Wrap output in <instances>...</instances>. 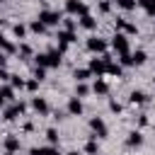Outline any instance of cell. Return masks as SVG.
<instances>
[{
	"label": "cell",
	"instance_id": "6da1fadb",
	"mask_svg": "<svg viewBox=\"0 0 155 155\" xmlns=\"http://www.w3.org/2000/svg\"><path fill=\"white\" fill-rule=\"evenodd\" d=\"M36 65H39V68H58V65H61V51L39 53V56H36Z\"/></svg>",
	"mask_w": 155,
	"mask_h": 155
},
{
	"label": "cell",
	"instance_id": "7a4b0ae2",
	"mask_svg": "<svg viewBox=\"0 0 155 155\" xmlns=\"http://www.w3.org/2000/svg\"><path fill=\"white\" fill-rule=\"evenodd\" d=\"M39 22H44L46 27H56L61 22V12H53V10H41L39 12Z\"/></svg>",
	"mask_w": 155,
	"mask_h": 155
},
{
	"label": "cell",
	"instance_id": "3957f363",
	"mask_svg": "<svg viewBox=\"0 0 155 155\" xmlns=\"http://www.w3.org/2000/svg\"><path fill=\"white\" fill-rule=\"evenodd\" d=\"M111 48H114V51H116L119 56H121V53H128V36L119 31V34H116V36L111 39Z\"/></svg>",
	"mask_w": 155,
	"mask_h": 155
},
{
	"label": "cell",
	"instance_id": "277c9868",
	"mask_svg": "<svg viewBox=\"0 0 155 155\" xmlns=\"http://www.w3.org/2000/svg\"><path fill=\"white\" fill-rule=\"evenodd\" d=\"M90 128H92V133H94L92 138H107V133H109V131H107V124H104L99 116L90 119Z\"/></svg>",
	"mask_w": 155,
	"mask_h": 155
},
{
	"label": "cell",
	"instance_id": "5b68a950",
	"mask_svg": "<svg viewBox=\"0 0 155 155\" xmlns=\"http://www.w3.org/2000/svg\"><path fill=\"white\" fill-rule=\"evenodd\" d=\"M24 109H27L24 102H15L12 107H7V109L2 111V119H5V121H12V119H17V114H24Z\"/></svg>",
	"mask_w": 155,
	"mask_h": 155
},
{
	"label": "cell",
	"instance_id": "8992f818",
	"mask_svg": "<svg viewBox=\"0 0 155 155\" xmlns=\"http://www.w3.org/2000/svg\"><path fill=\"white\" fill-rule=\"evenodd\" d=\"M65 12L68 15H87V5L80 2V0H65Z\"/></svg>",
	"mask_w": 155,
	"mask_h": 155
},
{
	"label": "cell",
	"instance_id": "52a82bcc",
	"mask_svg": "<svg viewBox=\"0 0 155 155\" xmlns=\"http://www.w3.org/2000/svg\"><path fill=\"white\" fill-rule=\"evenodd\" d=\"M87 48H90L92 53H102V56H104V51H107V41L99 39V36H90V39H87Z\"/></svg>",
	"mask_w": 155,
	"mask_h": 155
},
{
	"label": "cell",
	"instance_id": "ba28073f",
	"mask_svg": "<svg viewBox=\"0 0 155 155\" xmlns=\"http://www.w3.org/2000/svg\"><path fill=\"white\" fill-rule=\"evenodd\" d=\"M116 29H119V31H124L126 36L138 34V27H136V24H131V22H126V19H116Z\"/></svg>",
	"mask_w": 155,
	"mask_h": 155
},
{
	"label": "cell",
	"instance_id": "9c48e42d",
	"mask_svg": "<svg viewBox=\"0 0 155 155\" xmlns=\"http://www.w3.org/2000/svg\"><path fill=\"white\" fill-rule=\"evenodd\" d=\"M90 73H97V75L107 73V61L104 58H92L90 61Z\"/></svg>",
	"mask_w": 155,
	"mask_h": 155
},
{
	"label": "cell",
	"instance_id": "30bf717a",
	"mask_svg": "<svg viewBox=\"0 0 155 155\" xmlns=\"http://www.w3.org/2000/svg\"><path fill=\"white\" fill-rule=\"evenodd\" d=\"M31 109H34L36 114H41V116H44V114H48V102H46V99H41V97H34V99H31Z\"/></svg>",
	"mask_w": 155,
	"mask_h": 155
},
{
	"label": "cell",
	"instance_id": "8fae6325",
	"mask_svg": "<svg viewBox=\"0 0 155 155\" xmlns=\"http://www.w3.org/2000/svg\"><path fill=\"white\" fill-rule=\"evenodd\" d=\"M68 114H73V116H80V114H82V102H80V97H73V99L68 102Z\"/></svg>",
	"mask_w": 155,
	"mask_h": 155
},
{
	"label": "cell",
	"instance_id": "7c38bea8",
	"mask_svg": "<svg viewBox=\"0 0 155 155\" xmlns=\"http://www.w3.org/2000/svg\"><path fill=\"white\" fill-rule=\"evenodd\" d=\"M140 143H143L140 131H131V133H128V138H126V145H128V148H138Z\"/></svg>",
	"mask_w": 155,
	"mask_h": 155
},
{
	"label": "cell",
	"instance_id": "4fadbf2b",
	"mask_svg": "<svg viewBox=\"0 0 155 155\" xmlns=\"http://www.w3.org/2000/svg\"><path fill=\"white\" fill-rule=\"evenodd\" d=\"M128 99H131V104H145V102H148V94L140 92V90H133Z\"/></svg>",
	"mask_w": 155,
	"mask_h": 155
},
{
	"label": "cell",
	"instance_id": "5bb4252c",
	"mask_svg": "<svg viewBox=\"0 0 155 155\" xmlns=\"http://www.w3.org/2000/svg\"><path fill=\"white\" fill-rule=\"evenodd\" d=\"M5 150H7V153L19 150V138H17V136H7V138H5Z\"/></svg>",
	"mask_w": 155,
	"mask_h": 155
},
{
	"label": "cell",
	"instance_id": "9a60e30c",
	"mask_svg": "<svg viewBox=\"0 0 155 155\" xmlns=\"http://www.w3.org/2000/svg\"><path fill=\"white\" fill-rule=\"evenodd\" d=\"M138 5L145 10L148 17H155V0H138Z\"/></svg>",
	"mask_w": 155,
	"mask_h": 155
},
{
	"label": "cell",
	"instance_id": "2e32d148",
	"mask_svg": "<svg viewBox=\"0 0 155 155\" xmlns=\"http://www.w3.org/2000/svg\"><path fill=\"white\" fill-rule=\"evenodd\" d=\"M29 155H61L58 148H31Z\"/></svg>",
	"mask_w": 155,
	"mask_h": 155
},
{
	"label": "cell",
	"instance_id": "e0dca14e",
	"mask_svg": "<svg viewBox=\"0 0 155 155\" xmlns=\"http://www.w3.org/2000/svg\"><path fill=\"white\" fill-rule=\"evenodd\" d=\"M80 27H82V29H94V27H97V19L90 17V15H82V17H80Z\"/></svg>",
	"mask_w": 155,
	"mask_h": 155
},
{
	"label": "cell",
	"instance_id": "ac0fdd59",
	"mask_svg": "<svg viewBox=\"0 0 155 155\" xmlns=\"http://www.w3.org/2000/svg\"><path fill=\"white\" fill-rule=\"evenodd\" d=\"M90 75H92V73H90V68H78V70L73 73V78H75L78 82H85V80H87Z\"/></svg>",
	"mask_w": 155,
	"mask_h": 155
},
{
	"label": "cell",
	"instance_id": "d6986e66",
	"mask_svg": "<svg viewBox=\"0 0 155 155\" xmlns=\"http://www.w3.org/2000/svg\"><path fill=\"white\" fill-rule=\"evenodd\" d=\"M0 48H2L5 53H15V51H17V46H15L12 41H7V39L2 36V34H0Z\"/></svg>",
	"mask_w": 155,
	"mask_h": 155
},
{
	"label": "cell",
	"instance_id": "ffe728a7",
	"mask_svg": "<svg viewBox=\"0 0 155 155\" xmlns=\"http://www.w3.org/2000/svg\"><path fill=\"white\" fill-rule=\"evenodd\" d=\"M78 36L73 34V31H68V29H63V31H58V41H63V44H70V41H75Z\"/></svg>",
	"mask_w": 155,
	"mask_h": 155
},
{
	"label": "cell",
	"instance_id": "44dd1931",
	"mask_svg": "<svg viewBox=\"0 0 155 155\" xmlns=\"http://www.w3.org/2000/svg\"><path fill=\"white\" fill-rule=\"evenodd\" d=\"M107 73H109V75H116V78H119V75L124 73V68H121L119 63H111V61H107Z\"/></svg>",
	"mask_w": 155,
	"mask_h": 155
},
{
	"label": "cell",
	"instance_id": "7402d4cb",
	"mask_svg": "<svg viewBox=\"0 0 155 155\" xmlns=\"http://www.w3.org/2000/svg\"><path fill=\"white\" fill-rule=\"evenodd\" d=\"M114 2H116V5L121 7V10L131 12V10H136V2H138V0H114Z\"/></svg>",
	"mask_w": 155,
	"mask_h": 155
},
{
	"label": "cell",
	"instance_id": "603a6c76",
	"mask_svg": "<svg viewBox=\"0 0 155 155\" xmlns=\"http://www.w3.org/2000/svg\"><path fill=\"white\" fill-rule=\"evenodd\" d=\"M131 58H133V65H143V63L148 61L145 51H136V53H131Z\"/></svg>",
	"mask_w": 155,
	"mask_h": 155
},
{
	"label": "cell",
	"instance_id": "cb8c5ba5",
	"mask_svg": "<svg viewBox=\"0 0 155 155\" xmlns=\"http://www.w3.org/2000/svg\"><path fill=\"white\" fill-rule=\"evenodd\" d=\"M92 90H94V94H107V92H109V85H107L104 80H97Z\"/></svg>",
	"mask_w": 155,
	"mask_h": 155
},
{
	"label": "cell",
	"instance_id": "d4e9b609",
	"mask_svg": "<svg viewBox=\"0 0 155 155\" xmlns=\"http://www.w3.org/2000/svg\"><path fill=\"white\" fill-rule=\"evenodd\" d=\"M29 29H31L34 34H44V31H46V24H44V22H39V19H34V22L29 24Z\"/></svg>",
	"mask_w": 155,
	"mask_h": 155
},
{
	"label": "cell",
	"instance_id": "484cf974",
	"mask_svg": "<svg viewBox=\"0 0 155 155\" xmlns=\"http://www.w3.org/2000/svg\"><path fill=\"white\" fill-rule=\"evenodd\" d=\"M97 150H99V148H97V140H94V138L85 143V153H87V155H97Z\"/></svg>",
	"mask_w": 155,
	"mask_h": 155
},
{
	"label": "cell",
	"instance_id": "4316f807",
	"mask_svg": "<svg viewBox=\"0 0 155 155\" xmlns=\"http://www.w3.org/2000/svg\"><path fill=\"white\" fill-rule=\"evenodd\" d=\"M12 34H15L17 39H22V36L27 34V27H24V24H12Z\"/></svg>",
	"mask_w": 155,
	"mask_h": 155
},
{
	"label": "cell",
	"instance_id": "83f0119b",
	"mask_svg": "<svg viewBox=\"0 0 155 155\" xmlns=\"http://www.w3.org/2000/svg\"><path fill=\"white\" fill-rule=\"evenodd\" d=\"M119 65H121V68H126V65H133V58H131V53H121V56H119Z\"/></svg>",
	"mask_w": 155,
	"mask_h": 155
},
{
	"label": "cell",
	"instance_id": "f1b7e54d",
	"mask_svg": "<svg viewBox=\"0 0 155 155\" xmlns=\"http://www.w3.org/2000/svg\"><path fill=\"white\" fill-rule=\"evenodd\" d=\"M10 82H12V87H19V90H22V87H27V82H24L19 75H10Z\"/></svg>",
	"mask_w": 155,
	"mask_h": 155
},
{
	"label": "cell",
	"instance_id": "f546056e",
	"mask_svg": "<svg viewBox=\"0 0 155 155\" xmlns=\"http://www.w3.org/2000/svg\"><path fill=\"white\" fill-rule=\"evenodd\" d=\"M46 138H48L51 145H56V143H58V131H56V128H48V131H46Z\"/></svg>",
	"mask_w": 155,
	"mask_h": 155
},
{
	"label": "cell",
	"instance_id": "4dcf8cb0",
	"mask_svg": "<svg viewBox=\"0 0 155 155\" xmlns=\"http://www.w3.org/2000/svg\"><path fill=\"white\" fill-rule=\"evenodd\" d=\"M0 94L5 97V102L7 99H15V87H0Z\"/></svg>",
	"mask_w": 155,
	"mask_h": 155
},
{
	"label": "cell",
	"instance_id": "1f68e13d",
	"mask_svg": "<svg viewBox=\"0 0 155 155\" xmlns=\"http://www.w3.org/2000/svg\"><path fill=\"white\" fill-rule=\"evenodd\" d=\"M87 92H90V87H87L85 82H78V87H75V94H78V97H85Z\"/></svg>",
	"mask_w": 155,
	"mask_h": 155
},
{
	"label": "cell",
	"instance_id": "d6a6232c",
	"mask_svg": "<svg viewBox=\"0 0 155 155\" xmlns=\"http://www.w3.org/2000/svg\"><path fill=\"white\" fill-rule=\"evenodd\" d=\"M34 78H36V80L41 82V80L46 78V68H39V65H36V70H34Z\"/></svg>",
	"mask_w": 155,
	"mask_h": 155
},
{
	"label": "cell",
	"instance_id": "836d02e7",
	"mask_svg": "<svg viewBox=\"0 0 155 155\" xmlns=\"http://www.w3.org/2000/svg\"><path fill=\"white\" fill-rule=\"evenodd\" d=\"M109 10H111V2H109V0H102V2H99V12H104V15H107Z\"/></svg>",
	"mask_w": 155,
	"mask_h": 155
},
{
	"label": "cell",
	"instance_id": "e575fe53",
	"mask_svg": "<svg viewBox=\"0 0 155 155\" xmlns=\"http://www.w3.org/2000/svg\"><path fill=\"white\" fill-rule=\"evenodd\" d=\"M19 53H22V56H31V46H29V44H22V46H19Z\"/></svg>",
	"mask_w": 155,
	"mask_h": 155
},
{
	"label": "cell",
	"instance_id": "d590c367",
	"mask_svg": "<svg viewBox=\"0 0 155 155\" xmlns=\"http://www.w3.org/2000/svg\"><path fill=\"white\" fill-rule=\"evenodd\" d=\"M36 87H39V80H36V78H31V80L27 82V90H29V92H34Z\"/></svg>",
	"mask_w": 155,
	"mask_h": 155
},
{
	"label": "cell",
	"instance_id": "8d00e7d4",
	"mask_svg": "<svg viewBox=\"0 0 155 155\" xmlns=\"http://www.w3.org/2000/svg\"><path fill=\"white\" fill-rule=\"evenodd\" d=\"M109 109H111V111H114V114H119V111H121V109H124V107H121V104H119V102H109Z\"/></svg>",
	"mask_w": 155,
	"mask_h": 155
},
{
	"label": "cell",
	"instance_id": "74e56055",
	"mask_svg": "<svg viewBox=\"0 0 155 155\" xmlns=\"http://www.w3.org/2000/svg\"><path fill=\"white\" fill-rule=\"evenodd\" d=\"M63 24H65V29H68V31H73V29H75V19H63Z\"/></svg>",
	"mask_w": 155,
	"mask_h": 155
},
{
	"label": "cell",
	"instance_id": "f35d334b",
	"mask_svg": "<svg viewBox=\"0 0 155 155\" xmlns=\"http://www.w3.org/2000/svg\"><path fill=\"white\" fill-rule=\"evenodd\" d=\"M138 126H148V116H145V114L138 116Z\"/></svg>",
	"mask_w": 155,
	"mask_h": 155
},
{
	"label": "cell",
	"instance_id": "ab89813d",
	"mask_svg": "<svg viewBox=\"0 0 155 155\" xmlns=\"http://www.w3.org/2000/svg\"><path fill=\"white\" fill-rule=\"evenodd\" d=\"M0 80H10V73H7L2 65H0Z\"/></svg>",
	"mask_w": 155,
	"mask_h": 155
},
{
	"label": "cell",
	"instance_id": "60d3db41",
	"mask_svg": "<svg viewBox=\"0 0 155 155\" xmlns=\"http://www.w3.org/2000/svg\"><path fill=\"white\" fill-rule=\"evenodd\" d=\"M5 63H7V56H5V53H0V65L5 68Z\"/></svg>",
	"mask_w": 155,
	"mask_h": 155
},
{
	"label": "cell",
	"instance_id": "b9f144b4",
	"mask_svg": "<svg viewBox=\"0 0 155 155\" xmlns=\"http://www.w3.org/2000/svg\"><path fill=\"white\" fill-rule=\"evenodd\" d=\"M2 107H5V97L0 94V109H2Z\"/></svg>",
	"mask_w": 155,
	"mask_h": 155
},
{
	"label": "cell",
	"instance_id": "7bdbcfd3",
	"mask_svg": "<svg viewBox=\"0 0 155 155\" xmlns=\"http://www.w3.org/2000/svg\"><path fill=\"white\" fill-rule=\"evenodd\" d=\"M65 155H80V153H78V150H70V153H65Z\"/></svg>",
	"mask_w": 155,
	"mask_h": 155
},
{
	"label": "cell",
	"instance_id": "ee69618b",
	"mask_svg": "<svg viewBox=\"0 0 155 155\" xmlns=\"http://www.w3.org/2000/svg\"><path fill=\"white\" fill-rule=\"evenodd\" d=\"M5 155H15V153H5Z\"/></svg>",
	"mask_w": 155,
	"mask_h": 155
},
{
	"label": "cell",
	"instance_id": "f6af8a7d",
	"mask_svg": "<svg viewBox=\"0 0 155 155\" xmlns=\"http://www.w3.org/2000/svg\"><path fill=\"white\" fill-rule=\"evenodd\" d=\"M153 85H155V78H153Z\"/></svg>",
	"mask_w": 155,
	"mask_h": 155
},
{
	"label": "cell",
	"instance_id": "bcb514c9",
	"mask_svg": "<svg viewBox=\"0 0 155 155\" xmlns=\"http://www.w3.org/2000/svg\"><path fill=\"white\" fill-rule=\"evenodd\" d=\"M0 2H2V0H0Z\"/></svg>",
	"mask_w": 155,
	"mask_h": 155
}]
</instances>
